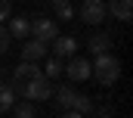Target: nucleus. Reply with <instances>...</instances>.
Returning a JSON list of instances; mask_svg holds the SVG:
<instances>
[{
  "label": "nucleus",
  "instance_id": "nucleus-1",
  "mask_svg": "<svg viewBox=\"0 0 133 118\" xmlns=\"http://www.w3.org/2000/svg\"><path fill=\"white\" fill-rule=\"evenodd\" d=\"M9 87H12L16 96H25L28 103L53 99V90H56V87H53V81H50V78H43V75H40V78H31V81H12Z\"/></svg>",
  "mask_w": 133,
  "mask_h": 118
},
{
  "label": "nucleus",
  "instance_id": "nucleus-2",
  "mask_svg": "<svg viewBox=\"0 0 133 118\" xmlns=\"http://www.w3.org/2000/svg\"><path fill=\"white\" fill-rule=\"evenodd\" d=\"M90 75L99 81L102 87H111L118 78H121V62L111 56V53H102V56H93L90 62Z\"/></svg>",
  "mask_w": 133,
  "mask_h": 118
},
{
  "label": "nucleus",
  "instance_id": "nucleus-3",
  "mask_svg": "<svg viewBox=\"0 0 133 118\" xmlns=\"http://www.w3.org/2000/svg\"><path fill=\"white\" fill-rule=\"evenodd\" d=\"M31 34H34V40L50 44V40H56V37H59V25H56V19L37 16V19H31Z\"/></svg>",
  "mask_w": 133,
  "mask_h": 118
},
{
  "label": "nucleus",
  "instance_id": "nucleus-4",
  "mask_svg": "<svg viewBox=\"0 0 133 118\" xmlns=\"http://www.w3.org/2000/svg\"><path fill=\"white\" fill-rule=\"evenodd\" d=\"M62 72L68 75V81H87V78H90V59L71 56L65 65H62Z\"/></svg>",
  "mask_w": 133,
  "mask_h": 118
},
{
  "label": "nucleus",
  "instance_id": "nucleus-5",
  "mask_svg": "<svg viewBox=\"0 0 133 118\" xmlns=\"http://www.w3.org/2000/svg\"><path fill=\"white\" fill-rule=\"evenodd\" d=\"M81 19L87 25H99L105 19V0H84L81 3Z\"/></svg>",
  "mask_w": 133,
  "mask_h": 118
},
{
  "label": "nucleus",
  "instance_id": "nucleus-6",
  "mask_svg": "<svg viewBox=\"0 0 133 118\" xmlns=\"http://www.w3.org/2000/svg\"><path fill=\"white\" fill-rule=\"evenodd\" d=\"M105 16H111V19H118V22H130L133 0H108V3H105Z\"/></svg>",
  "mask_w": 133,
  "mask_h": 118
},
{
  "label": "nucleus",
  "instance_id": "nucleus-7",
  "mask_svg": "<svg viewBox=\"0 0 133 118\" xmlns=\"http://www.w3.org/2000/svg\"><path fill=\"white\" fill-rule=\"evenodd\" d=\"M53 99H56V106H59L62 112H68V109L74 106V99H77V90H74V87H68V84H62V87H56V90H53Z\"/></svg>",
  "mask_w": 133,
  "mask_h": 118
},
{
  "label": "nucleus",
  "instance_id": "nucleus-8",
  "mask_svg": "<svg viewBox=\"0 0 133 118\" xmlns=\"http://www.w3.org/2000/svg\"><path fill=\"white\" fill-rule=\"evenodd\" d=\"M77 37H56V47H53V53H56V59H71L74 53H77Z\"/></svg>",
  "mask_w": 133,
  "mask_h": 118
},
{
  "label": "nucleus",
  "instance_id": "nucleus-9",
  "mask_svg": "<svg viewBox=\"0 0 133 118\" xmlns=\"http://www.w3.org/2000/svg\"><path fill=\"white\" fill-rule=\"evenodd\" d=\"M46 56V44H43V40H28V44H25V47H22V59H25V62H40V59Z\"/></svg>",
  "mask_w": 133,
  "mask_h": 118
},
{
  "label": "nucleus",
  "instance_id": "nucleus-10",
  "mask_svg": "<svg viewBox=\"0 0 133 118\" xmlns=\"http://www.w3.org/2000/svg\"><path fill=\"white\" fill-rule=\"evenodd\" d=\"M31 78H40V65L37 62H19L16 68H12V81H31Z\"/></svg>",
  "mask_w": 133,
  "mask_h": 118
},
{
  "label": "nucleus",
  "instance_id": "nucleus-11",
  "mask_svg": "<svg viewBox=\"0 0 133 118\" xmlns=\"http://www.w3.org/2000/svg\"><path fill=\"white\" fill-rule=\"evenodd\" d=\"M9 37H28L31 34V16H16L9 19Z\"/></svg>",
  "mask_w": 133,
  "mask_h": 118
},
{
  "label": "nucleus",
  "instance_id": "nucleus-12",
  "mask_svg": "<svg viewBox=\"0 0 133 118\" xmlns=\"http://www.w3.org/2000/svg\"><path fill=\"white\" fill-rule=\"evenodd\" d=\"M87 47H90V53H93V56H102V53H108V47H111V37L99 31V34H93V37L87 40Z\"/></svg>",
  "mask_w": 133,
  "mask_h": 118
},
{
  "label": "nucleus",
  "instance_id": "nucleus-13",
  "mask_svg": "<svg viewBox=\"0 0 133 118\" xmlns=\"http://www.w3.org/2000/svg\"><path fill=\"white\" fill-rule=\"evenodd\" d=\"M12 106H16V93H12V87H9V84H0V115L9 112Z\"/></svg>",
  "mask_w": 133,
  "mask_h": 118
},
{
  "label": "nucleus",
  "instance_id": "nucleus-14",
  "mask_svg": "<svg viewBox=\"0 0 133 118\" xmlns=\"http://www.w3.org/2000/svg\"><path fill=\"white\" fill-rule=\"evenodd\" d=\"M53 13H56V19H71L74 16V9H71V0H53Z\"/></svg>",
  "mask_w": 133,
  "mask_h": 118
},
{
  "label": "nucleus",
  "instance_id": "nucleus-15",
  "mask_svg": "<svg viewBox=\"0 0 133 118\" xmlns=\"http://www.w3.org/2000/svg\"><path fill=\"white\" fill-rule=\"evenodd\" d=\"M59 75H62V59H46V65H43V78H50V81H53V78H59Z\"/></svg>",
  "mask_w": 133,
  "mask_h": 118
},
{
  "label": "nucleus",
  "instance_id": "nucleus-16",
  "mask_svg": "<svg viewBox=\"0 0 133 118\" xmlns=\"http://www.w3.org/2000/svg\"><path fill=\"white\" fill-rule=\"evenodd\" d=\"M74 112H81V115H87L90 109H93V99L90 96H84V93H77V99H74V106H71Z\"/></svg>",
  "mask_w": 133,
  "mask_h": 118
},
{
  "label": "nucleus",
  "instance_id": "nucleus-17",
  "mask_svg": "<svg viewBox=\"0 0 133 118\" xmlns=\"http://www.w3.org/2000/svg\"><path fill=\"white\" fill-rule=\"evenodd\" d=\"M16 118H37V112H34V103H19L16 106Z\"/></svg>",
  "mask_w": 133,
  "mask_h": 118
},
{
  "label": "nucleus",
  "instance_id": "nucleus-18",
  "mask_svg": "<svg viewBox=\"0 0 133 118\" xmlns=\"http://www.w3.org/2000/svg\"><path fill=\"white\" fill-rule=\"evenodd\" d=\"M6 19H12V3H9V0H0V25H3Z\"/></svg>",
  "mask_w": 133,
  "mask_h": 118
},
{
  "label": "nucleus",
  "instance_id": "nucleus-19",
  "mask_svg": "<svg viewBox=\"0 0 133 118\" xmlns=\"http://www.w3.org/2000/svg\"><path fill=\"white\" fill-rule=\"evenodd\" d=\"M9 40H12V37H9V31H6L3 25H0V56H3L6 50H9Z\"/></svg>",
  "mask_w": 133,
  "mask_h": 118
},
{
  "label": "nucleus",
  "instance_id": "nucleus-20",
  "mask_svg": "<svg viewBox=\"0 0 133 118\" xmlns=\"http://www.w3.org/2000/svg\"><path fill=\"white\" fill-rule=\"evenodd\" d=\"M62 118H84L81 112H74V109H68V112H62Z\"/></svg>",
  "mask_w": 133,
  "mask_h": 118
},
{
  "label": "nucleus",
  "instance_id": "nucleus-21",
  "mask_svg": "<svg viewBox=\"0 0 133 118\" xmlns=\"http://www.w3.org/2000/svg\"><path fill=\"white\" fill-rule=\"evenodd\" d=\"M99 118H111V115H108V112H102V115H99Z\"/></svg>",
  "mask_w": 133,
  "mask_h": 118
}]
</instances>
